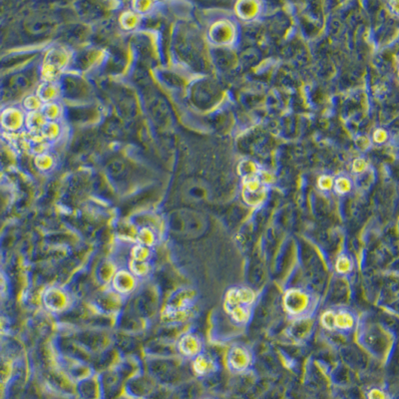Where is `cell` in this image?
Segmentation results:
<instances>
[{
	"label": "cell",
	"mask_w": 399,
	"mask_h": 399,
	"mask_svg": "<svg viewBox=\"0 0 399 399\" xmlns=\"http://www.w3.org/2000/svg\"><path fill=\"white\" fill-rule=\"evenodd\" d=\"M154 3L152 1H135L132 3L134 11L138 14L147 13L153 8Z\"/></svg>",
	"instance_id": "22"
},
{
	"label": "cell",
	"mask_w": 399,
	"mask_h": 399,
	"mask_svg": "<svg viewBox=\"0 0 399 399\" xmlns=\"http://www.w3.org/2000/svg\"><path fill=\"white\" fill-rule=\"evenodd\" d=\"M23 106L28 112H36L41 111L43 103L40 101V99L35 96H28L24 99L23 101Z\"/></svg>",
	"instance_id": "21"
},
{
	"label": "cell",
	"mask_w": 399,
	"mask_h": 399,
	"mask_svg": "<svg viewBox=\"0 0 399 399\" xmlns=\"http://www.w3.org/2000/svg\"><path fill=\"white\" fill-rule=\"evenodd\" d=\"M193 367L198 375H206L216 370V363L211 358L204 354H199L194 361Z\"/></svg>",
	"instance_id": "12"
},
{
	"label": "cell",
	"mask_w": 399,
	"mask_h": 399,
	"mask_svg": "<svg viewBox=\"0 0 399 399\" xmlns=\"http://www.w3.org/2000/svg\"><path fill=\"white\" fill-rule=\"evenodd\" d=\"M284 302L288 313L292 316H299L307 309L309 296L302 290H290L286 293Z\"/></svg>",
	"instance_id": "3"
},
{
	"label": "cell",
	"mask_w": 399,
	"mask_h": 399,
	"mask_svg": "<svg viewBox=\"0 0 399 399\" xmlns=\"http://www.w3.org/2000/svg\"><path fill=\"white\" fill-rule=\"evenodd\" d=\"M69 53L63 48L50 49L44 58L41 74L44 82H55L63 69L69 64Z\"/></svg>",
	"instance_id": "2"
},
{
	"label": "cell",
	"mask_w": 399,
	"mask_h": 399,
	"mask_svg": "<svg viewBox=\"0 0 399 399\" xmlns=\"http://www.w3.org/2000/svg\"><path fill=\"white\" fill-rule=\"evenodd\" d=\"M150 254V248L139 244L132 249V259L135 261H148Z\"/></svg>",
	"instance_id": "19"
},
{
	"label": "cell",
	"mask_w": 399,
	"mask_h": 399,
	"mask_svg": "<svg viewBox=\"0 0 399 399\" xmlns=\"http://www.w3.org/2000/svg\"><path fill=\"white\" fill-rule=\"evenodd\" d=\"M137 241H138L139 245L150 248L151 246H153L156 243V235L151 229L143 228L138 234Z\"/></svg>",
	"instance_id": "16"
},
{
	"label": "cell",
	"mask_w": 399,
	"mask_h": 399,
	"mask_svg": "<svg viewBox=\"0 0 399 399\" xmlns=\"http://www.w3.org/2000/svg\"><path fill=\"white\" fill-rule=\"evenodd\" d=\"M3 286V280H2V278L0 277V288Z\"/></svg>",
	"instance_id": "25"
},
{
	"label": "cell",
	"mask_w": 399,
	"mask_h": 399,
	"mask_svg": "<svg viewBox=\"0 0 399 399\" xmlns=\"http://www.w3.org/2000/svg\"><path fill=\"white\" fill-rule=\"evenodd\" d=\"M70 297L61 289H50L44 294V304L52 313H60L68 307Z\"/></svg>",
	"instance_id": "4"
},
{
	"label": "cell",
	"mask_w": 399,
	"mask_h": 399,
	"mask_svg": "<svg viewBox=\"0 0 399 399\" xmlns=\"http://www.w3.org/2000/svg\"><path fill=\"white\" fill-rule=\"evenodd\" d=\"M255 300V293L248 288H234L227 292L225 307L232 319L240 324H245L251 317V305Z\"/></svg>",
	"instance_id": "1"
},
{
	"label": "cell",
	"mask_w": 399,
	"mask_h": 399,
	"mask_svg": "<svg viewBox=\"0 0 399 399\" xmlns=\"http://www.w3.org/2000/svg\"><path fill=\"white\" fill-rule=\"evenodd\" d=\"M3 328V321L0 319V330H2Z\"/></svg>",
	"instance_id": "24"
},
{
	"label": "cell",
	"mask_w": 399,
	"mask_h": 399,
	"mask_svg": "<svg viewBox=\"0 0 399 399\" xmlns=\"http://www.w3.org/2000/svg\"><path fill=\"white\" fill-rule=\"evenodd\" d=\"M46 123H47V120L45 119V117L41 111L28 112V114L25 117V122H24L29 133H40Z\"/></svg>",
	"instance_id": "11"
},
{
	"label": "cell",
	"mask_w": 399,
	"mask_h": 399,
	"mask_svg": "<svg viewBox=\"0 0 399 399\" xmlns=\"http://www.w3.org/2000/svg\"><path fill=\"white\" fill-rule=\"evenodd\" d=\"M41 112L47 121L58 122V120L61 118L62 115V108L56 102H49L43 104Z\"/></svg>",
	"instance_id": "14"
},
{
	"label": "cell",
	"mask_w": 399,
	"mask_h": 399,
	"mask_svg": "<svg viewBox=\"0 0 399 399\" xmlns=\"http://www.w3.org/2000/svg\"><path fill=\"white\" fill-rule=\"evenodd\" d=\"M229 363L231 367L237 371L246 370L251 363L249 351L242 346L233 347L229 356Z\"/></svg>",
	"instance_id": "8"
},
{
	"label": "cell",
	"mask_w": 399,
	"mask_h": 399,
	"mask_svg": "<svg viewBox=\"0 0 399 399\" xmlns=\"http://www.w3.org/2000/svg\"><path fill=\"white\" fill-rule=\"evenodd\" d=\"M112 285L117 292L121 294H128L135 290L137 280L131 272L121 270L114 275Z\"/></svg>",
	"instance_id": "6"
},
{
	"label": "cell",
	"mask_w": 399,
	"mask_h": 399,
	"mask_svg": "<svg viewBox=\"0 0 399 399\" xmlns=\"http://www.w3.org/2000/svg\"><path fill=\"white\" fill-rule=\"evenodd\" d=\"M323 326L329 329L333 330L335 328L338 329H350L354 326V320L352 316L345 312L340 313H333V312H327L322 317Z\"/></svg>",
	"instance_id": "5"
},
{
	"label": "cell",
	"mask_w": 399,
	"mask_h": 399,
	"mask_svg": "<svg viewBox=\"0 0 399 399\" xmlns=\"http://www.w3.org/2000/svg\"><path fill=\"white\" fill-rule=\"evenodd\" d=\"M59 94L60 89L56 82H43L37 88L36 96L43 104L55 102L59 97Z\"/></svg>",
	"instance_id": "9"
},
{
	"label": "cell",
	"mask_w": 399,
	"mask_h": 399,
	"mask_svg": "<svg viewBox=\"0 0 399 399\" xmlns=\"http://www.w3.org/2000/svg\"><path fill=\"white\" fill-rule=\"evenodd\" d=\"M179 349L184 356L197 357L202 350L201 340L193 334H187L182 337L179 342Z\"/></svg>",
	"instance_id": "10"
},
{
	"label": "cell",
	"mask_w": 399,
	"mask_h": 399,
	"mask_svg": "<svg viewBox=\"0 0 399 399\" xmlns=\"http://www.w3.org/2000/svg\"><path fill=\"white\" fill-rule=\"evenodd\" d=\"M35 166L41 171H49L54 166V159L47 153L38 155L35 158Z\"/></svg>",
	"instance_id": "17"
},
{
	"label": "cell",
	"mask_w": 399,
	"mask_h": 399,
	"mask_svg": "<svg viewBox=\"0 0 399 399\" xmlns=\"http://www.w3.org/2000/svg\"><path fill=\"white\" fill-rule=\"evenodd\" d=\"M335 269L339 274H347L351 271L352 269V263L351 260L345 256V255H340L335 262Z\"/></svg>",
	"instance_id": "20"
},
{
	"label": "cell",
	"mask_w": 399,
	"mask_h": 399,
	"mask_svg": "<svg viewBox=\"0 0 399 399\" xmlns=\"http://www.w3.org/2000/svg\"><path fill=\"white\" fill-rule=\"evenodd\" d=\"M41 135L43 138L49 142V141H55L57 140L62 133V127L59 124V122H49L45 124L43 129L41 130Z\"/></svg>",
	"instance_id": "13"
},
{
	"label": "cell",
	"mask_w": 399,
	"mask_h": 399,
	"mask_svg": "<svg viewBox=\"0 0 399 399\" xmlns=\"http://www.w3.org/2000/svg\"><path fill=\"white\" fill-rule=\"evenodd\" d=\"M0 297H1V295H0Z\"/></svg>",
	"instance_id": "26"
},
{
	"label": "cell",
	"mask_w": 399,
	"mask_h": 399,
	"mask_svg": "<svg viewBox=\"0 0 399 399\" xmlns=\"http://www.w3.org/2000/svg\"><path fill=\"white\" fill-rule=\"evenodd\" d=\"M141 21V15L135 11H125L120 17V24L126 30L136 28Z\"/></svg>",
	"instance_id": "15"
},
{
	"label": "cell",
	"mask_w": 399,
	"mask_h": 399,
	"mask_svg": "<svg viewBox=\"0 0 399 399\" xmlns=\"http://www.w3.org/2000/svg\"><path fill=\"white\" fill-rule=\"evenodd\" d=\"M25 122L23 113L16 108L4 110L0 116V123L4 129L9 132H16L20 130Z\"/></svg>",
	"instance_id": "7"
},
{
	"label": "cell",
	"mask_w": 399,
	"mask_h": 399,
	"mask_svg": "<svg viewBox=\"0 0 399 399\" xmlns=\"http://www.w3.org/2000/svg\"><path fill=\"white\" fill-rule=\"evenodd\" d=\"M130 269H131V273L135 277L142 278V277H145L149 274V272H150V264H149L148 261H135V260H132Z\"/></svg>",
	"instance_id": "18"
},
{
	"label": "cell",
	"mask_w": 399,
	"mask_h": 399,
	"mask_svg": "<svg viewBox=\"0 0 399 399\" xmlns=\"http://www.w3.org/2000/svg\"><path fill=\"white\" fill-rule=\"evenodd\" d=\"M367 398L388 399V396H387V394H386L383 390H381V389H379V388H373V389H371V390L368 392Z\"/></svg>",
	"instance_id": "23"
}]
</instances>
